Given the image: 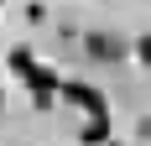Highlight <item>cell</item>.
Returning a JSON list of instances; mask_svg holds the SVG:
<instances>
[{"mask_svg": "<svg viewBox=\"0 0 151 146\" xmlns=\"http://www.w3.org/2000/svg\"><path fill=\"white\" fill-rule=\"evenodd\" d=\"M63 99H68V104H78L89 120H94V115H104V94H99L94 84H63Z\"/></svg>", "mask_w": 151, "mask_h": 146, "instance_id": "1", "label": "cell"}, {"mask_svg": "<svg viewBox=\"0 0 151 146\" xmlns=\"http://www.w3.org/2000/svg\"><path fill=\"white\" fill-rule=\"evenodd\" d=\"M83 52H89L94 63H120L125 58V42L109 37V31H94V37H83Z\"/></svg>", "mask_w": 151, "mask_h": 146, "instance_id": "2", "label": "cell"}, {"mask_svg": "<svg viewBox=\"0 0 151 146\" xmlns=\"http://www.w3.org/2000/svg\"><path fill=\"white\" fill-rule=\"evenodd\" d=\"M104 136H109V120H104V115H94L89 125H83V136H78V141H83V146H104Z\"/></svg>", "mask_w": 151, "mask_h": 146, "instance_id": "3", "label": "cell"}, {"mask_svg": "<svg viewBox=\"0 0 151 146\" xmlns=\"http://www.w3.org/2000/svg\"><path fill=\"white\" fill-rule=\"evenodd\" d=\"M11 68L21 73V78H31V68H37V63H31V52H26V47H16V52H11Z\"/></svg>", "mask_w": 151, "mask_h": 146, "instance_id": "4", "label": "cell"}, {"mask_svg": "<svg viewBox=\"0 0 151 146\" xmlns=\"http://www.w3.org/2000/svg\"><path fill=\"white\" fill-rule=\"evenodd\" d=\"M136 58H141V63L151 68V37H141V42H136Z\"/></svg>", "mask_w": 151, "mask_h": 146, "instance_id": "5", "label": "cell"}, {"mask_svg": "<svg viewBox=\"0 0 151 146\" xmlns=\"http://www.w3.org/2000/svg\"><path fill=\"white\" fill-rule=\"evenodd\" d=\"M0 5H5V0H0Z\"/></svg>", "mask_w": 151, "mask_h": 146, "instance_id": "6", "label": "cell"}, {"mask_svg": "<svg viewBox=\"0 0 151 146\" xmlns=\"http://www.w3.org/2000/svg\"><path fill=\"white\" fill-rule=\"evenodd\" d=\"M146 131H151V125H146Z\"/></svg>", "mask_w": 151, "mask_h": 146, "instance_id": "7", "label": "cell"}]
</instances>
